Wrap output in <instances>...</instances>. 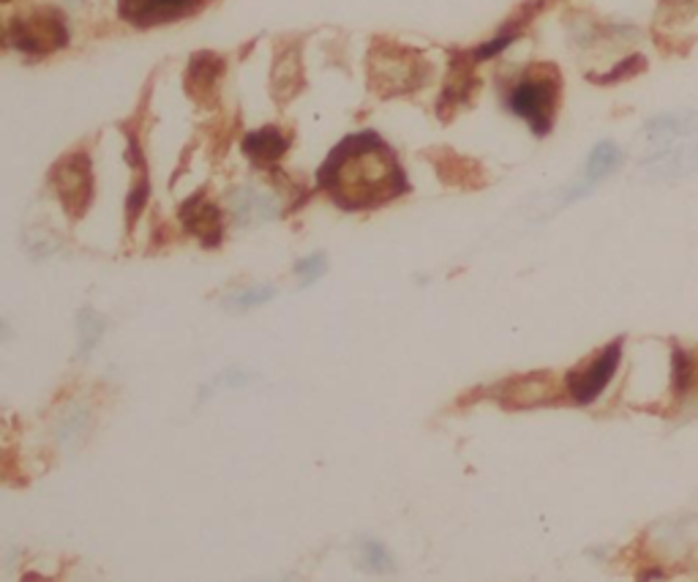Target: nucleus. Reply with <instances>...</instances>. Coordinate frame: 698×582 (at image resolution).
<instances>
[{"mask_svg": "<svg viewBox=\"0 0 698 582\" xmlns=\"http://www.w3.org/2000/svg\"><path fill=\"white\" fill-rule=\"evenodd\" d=\"M320 189L344 211H368L396 200L410 184L394 151L372 132L342 140L320 167Z\"/></svg>", "mask_w": 698, "mask_h": 582, "instance_id": "1", "label": "nucleus"}, {"mask_svg": "<svg viewBox=\"0 0 698 582\" xmlns=\"http://www.w3.org/2000/svg\"><path fill=\"white\" fill-rule=\"evenodd\" d=\"M559 101V72L552 64L532 66L519 83L510 88L508 107L524 118L535 134L552 132Z\"/></svg>", "mask_w": 698, "mask_h": 582, "instance_id": "2", "label": "nucleus"}, {"mask_svg": "<svg viewBox=\"0 0 698 582\" xmlns=\"http://www.w3.org/2000/svg\"><path fill=\"white\" fill-rule=\"evenodd\" d=\"M5 42L27 55H47L69 44V28L60 11L33 9L14 17L5 28Z\"/></svg>", "mask_w": 698, "mask_h": 582, "instance_id": "3", "label": "nucleus"}, {"mask_svg": "<svg viewBox=\"0 0 698 582\" xmlns=\"http://www.w3.org/2000/svg\"><path fill=\"white\" fill-rule=\"evenodd\" d=\"M368 77L383 96L407 94L425 80V64L418 53L399 44H379L368 58Z\"/></svg>", "mask_w": 698, "mask_h": 582, "instance_id": "4", "label": "nucleus"}, {"mask_svg": "<svg viewBox=\"0 0 698 582\" xmlns=\"http://www.w3.org/2000/svg\"><path fill=\"white\" fill-rule=\"evenodd\" d=\"M622 342L625 339H614L611 344H606L600 353H595L587 364L576 366L565 375V388L570 394V399L576 405H592L595 399L603 394V388L609 386V381L614 377L617 366L622 359Z\"/></svg>", "mask_w": 698, "mask_h": 582, "instance_id": "5", "label": "nucleus"}, {"mask_svg": "<svg viewBox=\"0 0 698 582\" xmlns=\"http://www.w3.org/2000/svg\"><path fill=\"white\" fill-rule=\"evenodd\" d=\"M55 191H58L60 202H64L66 213L74 219L82 217L93 200V173H90V156L85 154H69L53 167Z\"/></svg>", "mask_w": 698, "mask_h": 582, "instance_id": "6", "label": "nucleus"}, {"mask_svg": "<svg viewBox=\"0 0 698 582\" xmlns=\"http://www.w3.org/2000/svg\"><path fill=\"white\" fill-rule=\"evenodd\" d=\"M197 6V0H118V11L126 22L147 28L180 20Z\"/></svg>", "mask_w": 698, "mask_h": 582, "instance_id": "7", "label": "nucleus"}, {"mask_svg": "<svg viewBox=\"0 0 698 582\" xmlns=\"http://www.w3.org/2000/svg\"><path fill=\"white\" fill-rule=\"evenodd\" d=\"M180 222L186 233L202 239L206 246L221 244V211L206 195H195L180 206Z\"/></svg>", "mask_w": 698, "mask_h": 582, "instance_id": "8", "label": "nucleus"}, {"mask_svg": "<svg viewBox=\"0 0 698 582\" xmlns=\"http://www.w3.org/2000/svg\"><path fill=\"white\" fill-rule=\"evenodd\" d=\"M554 394H557V386H554L552 375H527L505 383V392L499 394V403L516 410L535 408V405L552 403Z\"/></svg>", "mask_w": 698, "mask_h": 582, "instance_id": "9", "label": "nucleus"}, {"mask_svg": "<svg viewBox=\"0 0 698 582\" xmlns=\"http://www.w3.org/2000/svg\"><path fill=\"white\" fill-rule=\"evenodd\" d=\"M287 134L276 127L259 129V132H252L243 138V151L257 165H274V162H279L287 154Z\"/></svg>", "mask_w": 698, "mask_h": 582, "instance_id": "10", "label": "nucleus"}, {"mask_svg": "<svg viewBox=\"0 0 698 582\" xmlns=\"http://www.w3.org/2000/svg\"><path fill=\"white\" fill-rule=\"evenodd\" d=\"M622 165V151L617 149L614 143H598L592 149V154H589L587 160V169H584V186H578L576 195H584V191L589 189V186L598 184L600 178H606L609 173H614L617 167Z\"/></svg>", "mask_w": 698, "mask_h": 582, "instance_id": "11", "label": "nucleus"}, {"mask_svg": "<svg viewBox=\"0 0 698 582\" xmlns=\"http://www.w3.org/2000/svg\"><path fill=\"white\" fill-rule=\"evenodd\" d=\"M221 69H224V64H221V58H215V55H210V53L195 55V61H191V69H189L191 96H197V99H206L208 94H213L215 83H219V77H221Z\"/></svg>", "mask_w": 698, "mask_h": 582, "instance_id": "12", "label": "nucleus"}, {"mask_svg": "<svg viewBox=\"0 0 698 582\" xmlns=\"http://www.w3.org/2000/svg\"><path fill=\"white\" fill-rule=\"evenodd\" d=\"M698 386V361L696 353H688L679 344L672 348V392L674 397H688Z\"/></svg>", "mask_w": 698, "mask_h": 582, "instance_id": "13", "label": "nucleus"}, {"mask_svg": "<svg viewBox=\"0 0 698 582\" xmlns=\"http://www.w3.org/2000/svg\"><path fill=\"white\" fill-rule=\"evenodd\" d=\"M698 127L696 112H677V116H661L655 121H650L646 134H650L655 143H668L672 138H683L690 134Z\"/></svg>", "mask_w": 698, "mask_h": 582, "instance_id": "14", "label": "nucleus"}, {"mask_svg": "<svg viewBox=\"0 0 698 582\" xmlns=\"http://www.w3.org/2000/svg\"><path fill=\"white\" fill-rule=\"evenodd\" d=\"M232 211H235L237 222H263V219H268L276 208L268 197L257 195V191L237 189L235 195H232Z\"/></svg>", "mask_w": 698, "mask_h": 582, "instance_id": "15", "label": "nucleus"}, {"mask_svg": "<svg viewBox=\"0 0 698 582\" xmlns=\"http://www.w3.org/2000/svg\"><path fill=\"white\" fill-rule=\"evenodd\" d=\"M650 165L661 175H688L698 169V143L690 149H679L674 154H657L655 160H650Z\"/></svg>", "mask_w": 698, "mask_h": 582, "instance_id": "16", "label": "nucleus"}, {"mask_svg": "<svg viewBox=\"0 0 698 582\" xmlns=\"http://www.w3.org/2000/svg\"><path fill=\"white\" fill-rule=\"evenodd\" d=\"M276 296V287L274 285H257V287H248V290L235 293L224 301V309L230 312H248L252 307H259V304L270 301Z\"/></svg>", "mask_w": 698, "mask_h": 582, "instance_id": "17", "label": "nucleus"}, {"mask_svg": "<svg viewBox=\"0 0 698 582\" xmlns=\"http://www.w3.org/2000/svg\"><path fill=\"white\" fill-rule=\"evenodd\" d=\"M644 69H646L644 55H630V58L622 61V64H617L611 72H606V75H592L589 80H595L598 85H614V83L630 80V77L641 75Z\"/></svg>", "mask_w": 698, "mask_h": 582, "instance_id": "18", "label": "nucleus"}, {"mask_svg": "<svg viewBox=\"0 0 698 582\" xmlns=\"http://www.w3.org/2000/svg\"><path fill=\"white\" fill-rule=\"evenodd\" d=\"M325 271H328L325 254H311V257H303L295 263V274H298L300 279L306 282V285H311L314 279H320Z\"/></svg>", "mask_w": 698, "mask_h": 582, "instance_id": "19", "label": "nucleus"}, {"mask_svg": "<svg viewBox=\"0 0 698 582\" xmlns=\"http://www.w3.org/2000/svg\"><path fill=\"white\" fill-rule=\"evenodd\" d=\"M361 550H363V561H366L368 567L379 569V572H385V569L390 567L388 550H385V547L379 545V541L363 539V541H361Z\"/></svg>", "mask_w": 698, "mask_h": 582, "instance_id": "20", "label": "nucleus"}, {"mask_svg": "<svg viewBox=\"0 0 698 582\" xmlns=\"http://www.w3.org/2000/svg\"><path fill=\"white\" fill-rule=\"evenodd\" d=\"M79 331H82V350H90V348H93L96 337H99V333L104 331V320L96 318V315H93V323L85 326V320H82V323H79Z\"/></svg>", "mask_w": 698, "mask_h": 582, "instance_id": "21", "label": "nucleus"}, {"mask_svg": "<svg viewBox=\"0 0 698 582\" xmlns=\"http://www.w3.org/2000/svg\"><path fill=\"white\" fill-rule=\"evenodd\" d=\"M696 361H698V353H696Z\"/></svg>", "mask_w": 698, "mask_h": 582, "instance_id": "22", "label": "nucleus"}]
</instances>
